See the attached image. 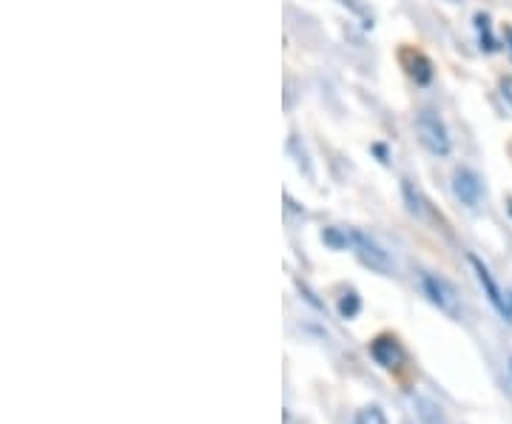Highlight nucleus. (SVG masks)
I'll return each instance as SVG.
<instances>
[{
	"label": "nucleus",
	"instance_id": "nucleus-1",
	"mask_svg": "<svg viewBox=\"0 0 512 424\" xmlns=\"http://www.w3.org/2000/svg\"><path fill=\"white\" fill-rule=\"evenodd\" d=\"M421 291H424V296L439 308V311H444V314L450 316H461V296H458L456 285L450 282V279L439 277V274H421Z\"/></svg>",
	"mask_w": 512,
	"mask_h": 424
},
{
	"label": "nucleus",
	"instance_id": "nucleus-2",
	"mask_svg": "<svg viewBox=\"0 0 512 424\" xmlns=\"http://www.w3.org/2000/svg\"><path fill=\"white\" fill-rule=\"evenodd\" d=\"M350 251H356V257L362 259L367 268L376 271V274H390L393 271L390 254L370 234L359 231V228H350Z\"/></svg>",
	"mask_w": 512,
	"mask_h": 424
},
{
	"label": "nucleus",
	"instance_id": "nucleus-3",
	"mask_svg": "<svg viewBox=\"0 0 512 424\" xmlns=\"http://www.w3.org/2000/svg\"><path fill=\"white\" fill-rule=\"evenodd\" d=\"M416 134H419L421 146L427 148L430 154H436V157H447L450 154V134H447V126L441 123L439 114L421 111L419 117H416Z\"/></svg>",
	"mask_w": 512,
	"mask_h": 424
},
{
	"label": "nucleus",
	"instance_id": "nucleus-4",
	"mask_svg": "<svg viewBox=\"0 0 512 424\" xmlns=\"http://www.w3.org/2000/svg\"><path fill=\"white\" fill-rule=\"evenodd\" d=\"M470 265H473V271H476V279L478 285H481V291H484V296L490 299V305H493L495 311H498V316H504L507 322H512V308H510V291H501V285L495 282L493 271L481 262L478 257H473L470 254Z\"/></svg>",
	"mask_w": 512,
	"mask_h": 424
},
{
	"label": "nucleus",
	"instance_id": "nucleus-5",
	"mask_svg": "<svg viewBox=\"0 0 512 424\" xmlns=\"http://www.w3.org/2000/svg\"><path fill=\"white\" fill-rule=\"evenodd\" d=\"M370 356H373V362L384 370H396L404 362V348L402 342L396 339V336H390V333H382V336H376L373 342H370Z\"/></svg>",
	"mask_w": 512,
	"mask_h": 424
},
{
	"label": "nucleus",
	"instance_id": "nucleus-6",
	"mask_svg": "<svg viewBox=\"0 0 512 424\" xmlns=\"http://www.w3.org/2000/svg\"><path fill=\"white\" fill-rule=\"evenodd\" d=\"M453 194L467 208H476L484 197V183L473 168H456L453 171Z\"/></svg>",
	"mask_w": 512,
	"mask_h": 424
},
{
	"label": "nucleus",
	"instance_id": "nucleus-7",
	"mask_svg": "<svg viewBox=\"0 0 512 424\" xmlns=\"http://www.w3.org/2000/svg\"><path fill=\"white\" fill-rule=\"evenodd\" d=\"M402 63L407 74L419 83V86H427L433 80V63L427 57L416 52V49H404L402 52Z\"/></svg>",
	"mask_w": 512,
	"mask_h": 424
},
{
	"label": "nucleus",
	"instance_id": "nucleus-8",
	"mask_svg": "<svg viewBox=\"0 0 512 424\" xmlns=\"http://www.w3.org/2000/svg\"><path fill=\"white\" fill-rule=\"evenodd\" d=\"M402 191H404V200H407V208H410V214H413V217H419V220L430 217V203L424 200V194H421L416 185L410 183V180H404Z\"/></svg>",
	"mask_w": 512,
	"mask_h": 424
},
{
	"label": "nucleus",
	"instance_id": "nucleus-9",
	"mask_svg": "<svg viewBox=\"0 0 512 424\" xmlns=\"http://www.w3.org/2000/svg\"><path fill=\"white\" fill-rule=\"evenodd\" d=\"M476 32H478V43L484 52H495L498 49V40L493 35V23H490V15L478 12L476 15Z\"/></svg>",
	"mask_w": 512,
	"mask_h": 424
},
{
	"label": "nucleus",
	"instance_id": "nucleus-10",
	"mask_svg": "<svg viewBox=\"0 0 512 424\" xmlns=\"http://www.w3.org/2000/svg\"><path fill=\"white\" fill-rule=\"evenodd\" d=\"M322 240H325V245H330V248H336V251H350V231H342V228H325Z\"/></svg>",
	"mask_w": 512,
	"mask_h": 424
},
{
	"label": "nucleus",
	"instance_id": "nucleus-11",
	"mask_svg": "<svg viewBox=\"0 0 512 424\" xmlns=\"http://www.w3.org/2000/svg\"><path fill=\"white\" fill-rule=\"evenodd\" d=\"M359 311H362V299H359L356 291H348V294L339 299V316L342 319H356Z\"/></svg>",
	"mask_w": 512,
	"mask_h": 424
},
{
	"label": "nucleus",
	"instance_id": "nucleus-12",
	"mask_svg": "<svg viewBox=\"0 0 512 424\" xmlns=\"http://www.w3.org/2000/svg\"><path fill=\"white\" fill-rule=\"evenodd\" d=\"M353 424H387V416L379 405H365L356 413V422Z\"/></svg>",
	"mask_w": 512,
	"mask_h": 424
},
{
	"label": "nucleus",
	"instance_id": "nucleus-13",
	"mask_svg": "<svg viewBox=\"0 0 512 424\" xmlns=\"http://www.w3.org/2000/svg\"><path fill=\"white\" fill-rule=\"evenodd\" d=\"M501 94H504V100L512 106V74L501 77Z\"/></svg>",
	"mask_w": 512,
	"mask_h": 424
},
{
	"label": "nucleus",
	"instance_id": "nucleus-14",
	"mask_svg": "<svg viewBox=\"0 0 512 424\" xmlns=\"http://www.w3.org/2000/svg\"><path fill=\"white\" fill-rule=\"evenodd\" d=\"M507 52H510V57H512V26H507Z\"/></svg>",
	"mask_w": 512,
	"mask_h": 424
},
{
	"label": "nucleus",
	"instance_id": "nucleus-15",
	"mask_svg": "<svg viewBox=\"0 0 512 424\" xmlns=\"http://www.w3.org/2000/svg\"><path fill=\"white\" fill-rule=\"evenodd\" d=\"M507 211H510V217H512V200H510V203H507Z\"/></svg>",
	"mask_w": 512,
	"mask_h": 424
},
{
	"label": "nucleus",
	"instance_id": "nucleus-16",
	"mask_svg": "<svg viewBox=\"0 0 512 424\" xmlns=\"http://www.w3.org/2000/svg\"><path fill=\"white\" fill-rule=\"evenodd\" d=\"M510 376H512V359H510Z\"/></svg>",
	"mask_w": 512,
	"mask_h": 424
}]
</instances>
